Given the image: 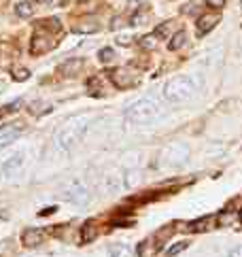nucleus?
<instances>
[{
  "instance_id": "nucleus-1",
  "label": "nucleus",
  "mask_w": 242,
  "mask_h": 257,
  "mask_svg": "<svg viewBox=\"0 0 242 257\" xmlns=\"http://www.w3.org/2000/svg\"><path fill=\"white\" fill-rule=\"evenodd\" d=\"M89 128V117L87 115H77L73 119H68L58 132H55V147L58 149H73L75 145H79L83 136L87 134Z\"/></svg>"
},
{
  "instance_id": "nucleus-2",
  "label": "nucleus",
  "mask_w": 242,
  "mask_h": 257,
  "mask_svg": "<svg viewBox=\"0 0 242 257\" xmlns=\"http://www.w3.org/2000/svg\"><path fill=\"white\" fill-rule=\"evenodd\" d=\"M198 91V83L194 77H174L170 79L166 85H163V98L170 100L174 104H181V102H189L191 98L196 96Z\"/></svg>"
},
{
  "instance_id": "nucleus-3",
  "label": "nucleus",
  "mask_w": 242,
  "mask_h": 257,
  "mask_svg": "<svg viewBox=\"0 0 242 257\" xmlns=\"http://www.w3.org/2000/svg\"><path fill=\"white\" fill-rule=\"evenodd\" d=\"M161 113H163V109H161L160 100L140 98L132 106H127L125 117H127V121H132V124H151V121L158 119Z\"/></svg>"
},
{
  "instance_id": "nucleus-4",
  "label": "nucleus",
  "mask_w": 242,
  "mask_h": 257,
  "mask_svg": "<svg viewBox=\"0 0 242 257\" xmlns=\"http://www.w3.org/2000/svg\"><path fill=\"white\" fill-rule=\"evenodd\" d=\"M62 196L68 200V202H73L75 206H87L89 204V191L85 187V183L79 181V178H70L62 185Z\"/></svg>"
},
{
  "instance_id": "nucleus-5",
  "label": "nucleus",
  "mask_w": 242,
  "mask_h": 257,
  "mask_svg": "<svg viewBox=\"0 0 242 257\" xmlns=\"http://www.w3.org/2000/svg\"><path fill=\"white\" fill-rule=\"evenodd\" d=\"M187 158H189V147L181 145V142H172V145H168L161 151L160 162L166 164V166H179V164H183Z\"/></svg>"
},
{
  "instance_id": "nucleus-6",
  "label": "nucleus",
  "mask_w": 242,
  "mask_h": 257,
  "mask_svg": "<svg viewBox=\"0 0 242 257\" xmlns=\"http://www.w3.org/2000/svg\"><path fill=\"white\" fill-rule=\"evenodd\" d=\"M170 232H172V230H166V227H163V232L155 234V236L147 238V240H142L140 245H138V257H153L155 253H158L161 240L170 236Z\"/></svg>"
},
{
  "instance_id": "nucleus-7",
  "label": "nucleus",
  "mask_w": 242,
  "mask_h": 257,
  "mask_svg": "<svg viewBox=\"0 0 242 257\" xmlns=\"http://www.w3.org/2000/svg\"><path fill=\"white\" fill-rule=\"evenodd\" d=\"M55 47V43H53V37H49V34H45V30H40V34L37 32L32 37V45H30V51L34 55H40V53H47V51H51V49Z\"/></svg>"
},
{
  "instance_id": "nucleus-8",
  "label": "nucleus",
  "mask_w": 242,
  "mask_h": 257,
  "mask_svg": "<svg viewBox=\"0 0 242 257\" xmlns=\"http://www.w3.org/2000/svg\"><path fill=\"white\" fill-rule=\"evenodd\" d=\"M24 162H26L24 153H15V155H11V158H6V162L2 164V176L11 178V176L19 174V170L24 168Z\"/></svg>"
},
{
  "instance_id": "nucleus-9",
  "label": "nucleus",
  "mask_w": 242,
  "mask_h": 257,
  "mask_svg": "<svg viewBox=\"0 0 242 257\" xmlns=\"http://www.w3.org/2000/svg\"><path fill=\"white\" fill-rule=\"evenodd\" d=\"M215 223H219L217 217H202V219L189 221L183 227H185V232H210V230H215Z\"/></svg>"
},
{
  "instance_id": "nucleus-10",
  "label": "nucleus",
  "mask_w": 242,
  "mask_h": 257,
  "mask_svg": "<svg viewBox=\"0 0 242 257\" xmlns=\"http://www.w3.org/2000/svg\"><path fill=\"white\" fill-rule=\"evenodd\" d=\"M111 81L115 83V87L127 89V87H132L134 85V77H132V73L127 68H115L111 73Z\"/></svg>"
},
{
  "instance_id": "nucleus-11",
  "label": "nucleus",
  "mask_w": 242,
  "mask_h": 257,
  "mask_svg": "<svg viewBox=\"0 0 242 257\" xmlns=\"http://www.w3.org/2000/svg\"><path fill=\"white\" fill-rule=\"evenodd\" d=\"M81 68H83V60L81 58H73V60H66V62L60 64V66H58V75L64 77V79H70V77H75Z\"/></svg>"
},
{
  "instance_id": "nucleus-12",
  "label": "nucleus",
  "mask_w": 242,
  "mask_h": 257,
  "mask_svg": "<svg viewBox=\"0 0 242 257\" xmlns=\"http://www.w3.org/2000/svg\"><path fill=\"white\" fill-rule=\"evenodd\" d=\"M42 238H45V234H42L40 230H37V227H28V230H24V234H21V245H24L26 249H34L39 247Z\"/></svg>"
},
{
  "instance_id": "nucleus-13",
  "label": "nucleus",
  "mask_w": 242,
  "mask_h": 257,
  "mask_svg": "<svg viewBox=\"0 0 242 257\" xmlns=\"http://www.w3.org/2000/svg\"><path fill=\"white\" fill-rule=\"evenodd\" d=\"M217 24H219V15H215V13H210V15H200L198 17V37L208 34Z\"/></svg>"
},
{
  "instance_id": "nucleus-14",
  "label": "nucleus",
  "mask_w": 242,
  "mask_h": 257,
  "mask_svg": "<svg viewBox=\"0 0 242 257\" xmlns=\"http://www.w3.org/2000/svg\"><path fill=\"white\" fill-rule=\"evenodd\" d=\"M17 136H21V126L17 124H11V126H4L0 128V140H15Z\"/></svg>"
},
{
  "instance_id": "nucleus-15",
  "label": "nucleus",
  "mask_w": 242,
  "mask_h": 257,
  "mask_svg": "<svg viewBox=\"0 0 242 257\" xmlns=\"http://www.w3.org/2000/svg\"><path fill=\"white\" fill-rule=\"evenodd\" d=\"M185 43H187V32H185V30H179L172 39H170L168 49H170V51H179L181 47H185Z\"/></svg>"
},
{
  "instance_id": "nucleus-16",
  "label": "nucleus",
  "mask_w": 242,
  "mask_h": 257,
  "mask_svg": "<svg viewBox=\"0 0 242 257\" xmlns=\"http://www.w3.org/2000/svg\"><path fill=\"white\" fill-rule=\"evenodd\" d=\"M15 13H17L19 17H24V19L32 17V15H34V4L28 2V0H21V2L15 4Z\"/></svg>"
},
{
  "instance_id": "nucleus-17",
  "label": "nucleus",
  "mask_w": 242,
  "mask_h": 257,
  "mask_svg": "<svg viewBox=\"0 0 242 257\" xmlns=\"http://www.w3.org/2000/svg\"><path fill=\"white\" fill-rule=\"evenodd\" d=\"M96 234H98L96 223H94V221H87V223L81 227V242H91L96 238Z\"/></svg>"
},
{
  "instance_id": "nucleus-18",
  "label": "nucleus",
  "mask_w": 242,
  "mask_h": 257,
  "mask_svg": "<svg viewBox=\"0 0 242 257\" xmlns=\"http://www.w3.org/2000/svg\"><path fill=\"white\" fill-rule=\"evenodd\" d=\"M98 30H100V26H98L96 21H83V24L73 26V32H77V34H91Z\"/></svg>"
},
{
  "instance_id": "nucleus-19",
  "label": "nucleus",
  "mask_w": 242,
  "mask_h": 257,
  "mask_svg": "<svg viewBox=\"0 0 242 257\" xmlns=\"http://www.w3.org/2000/svg\"><path fill=\"white\" fill-rule=\"evenodd\" d=\"M109 253H111V257H132V251L125 245H111Z\"/></svg>"
},
{
  "instance_id": "nucleus-20",
  "label": "nucleus",
  "mask_w": 242,
  "mask_h": 257,
  "mask_svg": "<svg viewBox=\"0 0 242 257\" xmlns=\"http://www.w3.org/2000/svg\"><path fill=\"white\" fill-rule=\"evenodd\" d=\"M170 32H172V21H166V24H161V26L155 28V37H158V39L170 37Z\"/></svg>"
},
{
  "instance_id": "nucleus-21",
  "label": "nucleus",
  "mask_w": 242,
  "mask_h": 257,
  "mask_svg": "<svg viewBox=\"0 0 242 257\" xmlns=\"http://www.w3.org/2000/svg\"><path fill=\"white\" fill-rule=\"evenodd\" d=\"M187 247H189V242H185V240H183V242H174V245L166 251V257H174V255H179V253H183Z\"/></svg>"
},
{
  "instance_id": "nucleus-22",
  "label": "nucleus",
  "mask_w": 242,
  "mask_h": 257,
  "mask_svg": "<svg viewBox=\"0 0 242 257\" xmlns=\"http://www.w3.org/2000/svg\"><path fill=\"white\" fill-rule=\"evenodd\" d=\"M98 60L104 62V64H109V62L115 60V51H113L111 47H104V49H100V51H98Z\"/></svg>"
},
{
  "instance_id": "nucleus-23",
  "label": "nucleus",
  "mask_w": 242,
  "mask_h": 257,
  "mask_svg": "<svg viewBox=\"0 0 242 257\" xmlns=\"http://www.w3.org/2000/svg\"><path fill=\"white\" fill-rule=\"evenodd\" d=\"M11 75H13V79L19 81V83L30 79V70H28V68H13V70H11Z\"/></svg>"
},
{
  "instance_id": "nucleus-24",
  "label": "nucleus",
  "mask_w": 242,
  "mask_h": 257,
  "mask_svg": "<svg viewBox=\"0 0 242 257\" xmlns=\"http://www.w3.org/2000/svg\"><path fill=\"white\" fill-rule=\"evenodd\" d=\"M158 37H155V34H147V37H142L140 39V47L142 49H155V45H158Z\"/></svg>"
},
{
  "instance_id": "nucleus-25",
  "label": "nucleus",
  "mask_w": 242,
  "mask_h": 257,
  "mask_svg": "<svg viewBox=\"0 0 242 257\" xmlns=\"http://www.w3.org/2000/svg\"><path fill=\"white\" fill-rule=\"evenodd\" d=\"M206 4H208L210 9H223V6H225V0H206Z\"/></svg>"
},
{
  "instance_id": "nucleus-26",
  "label": "nucleus",
  "mask_w": 242,
  "mask_h": 257,
  "mask_svg": "<svg viewBox=\"0 0 242 257\" xmlns=\"http://www.w3.org/2000/svg\"><path fill=\"white\" fill-rule=\"evenodd\" d=\"M145 19H149L147 13H136V15L132 17V24H134V26H138V24H142V21H145Z\"/></svg>"
},
{
  "instance_id": "nucleus-27",
  "label": "nucleus",
  "mask_w": 242,
  "mask_h": 257,
  "mask_svg": "<svg viewBox=\"0 0 242 257\" xmlns=\"http://www.w3.org/2000/svg\"><path fill=\"white\" fill-rule=\"evenodd\" d=\"M130 41H132L130 34H121V37H117V43H119V45H130Z\"/></svg>"
},
{
  "instance_id": "nucleus-28",
  "label": "nucleus",
  "mask_w": 242,
  "mask_h": 257,
  "mask_svg": "<svg viewBox=\"0 0 242 257\" xmlns=\"http://www.w3.org/2000/svg\"><path fill=\"white\" fill-rule=\"evenodd\" d=\"M227 257H242V247H236V249H232V251L227 253Z\"/></svg>"
},
{
  "instance_id": "nucleus-29",
  "label": "nucleus",
  "mask_w": 242,
  "mask_h": 257,
  "mask_svg": "<svg viewBox=\"0 0 242 257\" xmlns=\"http://www.w3.org/2000/svg\"><path fill=\"white\" fill-rule=\"evenodd\" d=\"M53 209H45V211H40V215H51Z\"/></svg>"
},
{
  "instance_id": "nucleus-30",
  "label": "nucleus",
  "mask_w": 242,
  "mask_h": 257,
  "mask_svg": "<svg viewBox=\"0 0 242 257\" xmlns=\"http://www.w3.org/2000/svg\"><path fill=\"white\" fill-rule=\"evenodd\" d=\"M4 87H6V83H4L2 79H0V94H2V91H4Z\"/></svg>"
},
{
  "instance_id": "nucleus-31",
  "label": "nucleus",
  "mask_w": 242,
  "mask_h": 257,
  "mask_svg": "<svg viewBox=\"0 0 242 257\" xmlns=\"http://www.w3.org/2000/svg\"><path fill=\"white\" fill-rule=\"evenodd\" d=\"M37 2H40V4H51L53 0H37Z\"/></svg>"
},
{
  "instance_id": "nucleus-32",
  "label": "nucleus",
  "mask_w": 242,
  "mask_h": 257,
  "mask_svg": "<svg viewBox=\"0 0 242 257\" xmlns=\"http://www.w3.org/2000/svg\"><path fill=\"white\" fill-rule=\"evenodd\" d=\"M2 115H4V111H2V109H0V117H2Z\"/></svg>"
},
{
  "instance_id": "nucleus-33",
  "label": "nucleus",
  "mask_w": 242,
  "mask_h": 257,
  "mask_svg": "<svg viewBox=\"0 0 242 257\" xmlns=\"http://www.w3.org/2000/svg\"><path fill=\"white\" fill-rule=\"evenodd\" d=\"M240 217H242V215H240Z\"/></svg>"
}]
</instances>
